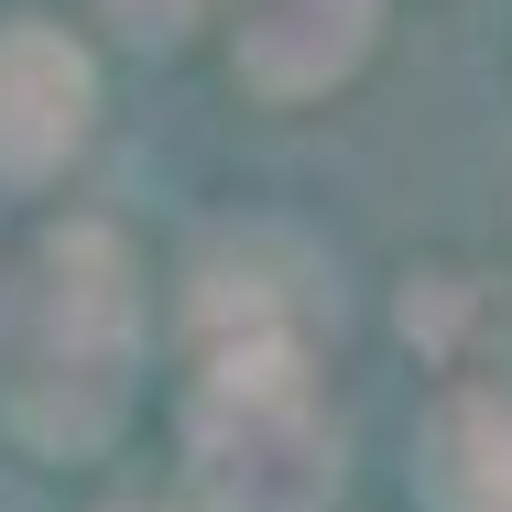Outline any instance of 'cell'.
<instances>
[{
    "label": "cell",
    "mask_w": 512,
    "mask_h": 512,
    "mask_svg": "<svg viewBox=\"0 0 512 512\" xmlns=\"http://www.w3.org/2000/svg\"><path fill=\"white\" fill-rule=\"evenodd\" d=\"M142 382V262L109 218H55L0 284V414L44 458H99Z\"/></svg>",
    "instance_id": "cell-1"
},
{
    "label": "cell",
    "mask_w": 512,
    "mask_h": 512,
    "mask_svg": "<svg viewBox=\"0 0 512 512\" xmlns=\"http://www.w3.org/2000/svg\"><path fill=\"white\" fill-rule=\"evenodd\" d=\"M186 469L207 512H327L338 425L316 414L306 349H207V382L186 404Z\"/></svg>",
    "instance_id": "cell-2"
},
{
    "label": "cell",
    "mask_w": 512,
    "mask_h": 512,
    "mask_svg": "<svg viewBox=\"0 0 512 512\" xmlns=\"http://www.w3.org/2000/svg\"><path fill=\"white\" fill-rule=\"evenodd\" d=\"M99 120V66L66 22H0V186H44L77 164Z\"/></svg>",
    "instance_id": "cell-3"
},
{
    "label": "cell",
    "mask_w": 512,
    "mask_h": 512,
    "mask_svg": "<svg viewBox=\"0 0 512 512\" xmlns=\"http://www.w3.org/2000/svg\"><path fill=\"white\" fill-rule=\"evenodd\" d=\"M371 44H382V0H229V77L273 109L349 88Z\"/></svg>",
    "instance_id": "cell-4"
},
{
    "label": "cell",
    "mask_w": 512,
    "mask_h": 512,
    "mask_svg": "<svg viewBox=\"0 0 512 512\" xmlns=\"http://www.w3.org/2000/svg\"><path fill=\"white\" fill-rule=\"evenodd\" d=\"M316 273L295 240H273V229H251V240H218L197 262V327L207 349H306L316 338Z\"/></svg>",
    "instance_id": "cell-5"
},
{
    "label": "cell",
    "mask_w": 512,
    "mask_h": 512,
    "mask_svg": "<svg viewBox=\"0 0 512 512\" xmlns=\"http://www.w3.org/2000/svg\"><path fill=\"white\" fill-rule=\"evenodd\" d=\"M414 512H512V404L447 393L414 436Z\"/></svg>",
    "instance_id": "cell-6"
},
{
    "label": "cell",
    "mask_w": 512,
    "mask_h": 512,
    "mask_svg": "<svg viewBox=\"0 0 512 512\" xmlns=\"http://www.w3.org/2000/svg\"><path fill=\"white\" fill-rule=\"evenodd\" d=\"M88 11H99V22H120L131 44H175V33L197 22L207 0H88Z\"/></svg>",
    "instance_id": "cell-7"
},
{
    "label": "cell",
    "mask_w": 512,
    "mask_h": 512,
    "mask_svg": "<svg viewBox=\"0 0 512 512\" xmlns=\"http://www.w3.org/2000/svg\"><path fill=\"white\" fill-rule=\"evenodd\" d=\"M131 512H142V502H131Z\"/></svg>",
    "instance_id": "cell-8"
}]
</instances>
